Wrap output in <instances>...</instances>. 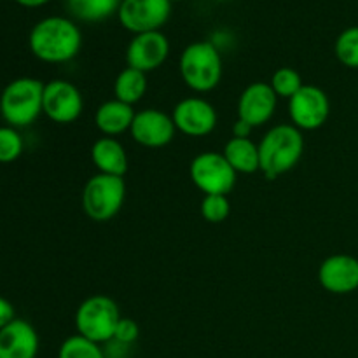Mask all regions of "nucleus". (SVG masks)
I'll use <instances>...</instances> for the list:
<instances>
[{"mask_svg":"<svg viewBox=\"0 0 358 358\" xmlns=\"http://www.w3.org/2000/svg\"><path fill=\"white\" fill-rule=\"evenodd\" d=\"M28 44L35 58L45 63H65L77 56L83 35L69 17L49 16L31 28Z\"/></svg>","mask_w":358,"mask_h":358,"instance_id":"obj_1","label":"nucleus"},{"mask_svg":"<svg viewBox=\"0 0 358 358\" xmlns=\"http://www.w3.org/2000/svg\"><path fill=\"white\" fill-rule=\"evenodd\" d=\"M304 152V138L294 124H278L269 129L259 143L261 170L266 178L275 180L285 175L301 161Z\"/></svg>","mask_w":358,"mask_h":358,"instance_id":"obj_2","label":"nucleus"},{"mask_svg":"<svg viewBox=\"0 0 358 358\" xmlns=\"http://www.w3.org/2000/svg\"><path fill=\"white\" fill-rule=\"evenodd\" d=\"M44 83L34 77H20L3 87L0 94V114L13 128H27L42 114Z\"/></svg>","mask_w":358,"mask_h":358,"instance_id":"obj_3","label":"nucleus"},{"mask_svg":"<svg viewBox=\"0 0 358 358\" xmlns=\"http://www.w3.org/2000/svg\"><path fill=\"white\" fill-rule=\"evenodd\" d=\"M180 77L189 90L208 93L222 79V56L215 44L208 41L192 42L180 56Z\"/></svg>","mask_w":358,"mask_h":358,"instance_id":"obj_4","label":"nucleus"},{"mask_svg":"<svg viewBox=\"0 0 358 358\" xmlns=\"http://www.w3.org/2000/svg\"><path fill=\"white\" fill-rule=\"evenodd\" d=\"M126 199L124 177L96 173L83 189V210L94 222H107L121 212Z\"/></svg>","mask_w":358,"mask_h":358,"instance_id":"obj_5","label":"nucleus"},{"mask_svg":"<svg viewBox=\"0 0 358 358\" xmlns=\"http://www.w3.org/2000/svg\"><path fill=\"white\" fill-rule=\"evenodd\" d=\"M117 303L108 296H91L79 304L76 311L77 334L98 343H108L114 339L115 329L121 320Z\"/></svg>","mask_w":358,"mask_h":358,"instance_id":"obj_6","label":"nucleus"},{"mask_svg":"<svg viewBox=\"0 0 358 358\" xmlns=\"http://www.w3.org/2000/svg\"><path fill=\"white\" fill-rule=\"evenodd\" d=\"M189 175L196 187L206 194H229L236 185V171L231 168L224 154L208 150L192 159Z\"/></svg>","mask_w":358,"mask_h":358,"instance_id":"obj_7","label":"nucleus"},{"mask_svg":"<svg viewBox=\"0 0 358 358\" xmlns=\"http://www.w3.org/2000/svg\"><path fill=\"white\" fill-rule=\"evenodd\" d=\"M84 100L79 87L65 79H52L44 84L42 114L56 124H70L83 114Z\"/></svg>","mask_w":358,"mask_h":358,"instance_id":"obj_8","label":"nucleus"},{"mask_svg":"<svg viewBox=\"0 0 358 358\" xmlns=\"http://www.w3.org/2000/svg\"><path fill=\"white\" fill-rule=\"evenodd\" d=\"M331 114L327 93L313 84H304L289 100V115L301 131H315L322 128Z\"/></svg>","mask_w":358,"mask_h":358,"instance_id":"obj_9","label":"nucleus"},{"mask_svg":"<svg viewBox=\"0 0 358 358\" xmlns=\"http://www.w3.org/2000/svg\"><path fill=\"white\" fill-rule=\"evenodd\" d=\"M171 13V0H122L119 6V21L136 34L159 30Z\"/></svg>","mask_w":358,"mask_h":358,"instance_id":"obj_10","label":"nucleus"},{"mask_svg":"<svg viewBox=\"0 0 358 358\" xmlns=\"http://www.w3.org/2000/svg\"><path fill=\"white\" fill-rule=\"evenodd\" d=\"M170 55V42L159 30L136 34L126 49V63L129 69L147 73L159 69Z\"/></svg>","mask_w":358,"mask_h":358,"instance_id":"obj_11","label":"nucleus"},{"mask_svg":"<svg viewBox=\"0 0 358 358\" xmlns=\"http://www.w3.org/2000/svg\"><path fill=\"white\" fill-rule=\"evenodd\" d=\"M175 131L177 128H175L171 115L159 108H143V110L136 112L131 128H129L131 138L149 149H159V147L168 145L173 140Z\"/></svg>","mask_w":358,"mask_h":358,"instance_id":"obj_12","label":"nucleus"},{"mask_svg":"<svg viewBox=\"0 0 358 358\" xmlns=\"http://www.w3.org/2000/svg\"><path fill=\"white\" fill-rule=\"evenodd\" d=\"M171 119L178 131L199 138V136L210 135L215 129L217 110L208 100L192 96L175 105Z\"/></svg>","mask_w":358,"mask_h":358,"instance_id":"obj_13","label":"nucleus"},{"mask_svg":"<svg viewBox=\"0 0 358 358\" xmlns=\"http://www.w3.org/2000/svg\"><path fill=\"white\" fill-rule=\"evenodd\" d=\"M318 282L327 292L346 296L358 289V259L336 254L325 259L318 269Z\"/></svg>","mask_w":358,"mask_h":358,"instance_id":"obj_14","label":"nucleus"},{"mask_svg":"<svg viewBox=\"0 0 358 358\" xmlns=\"http://www.w3.org/2000/svg\"><path fill=\"white\" fill-rule=\"evenodd\" d=\"M276 103L278 96L269 84L254 83L245 87L238 100V119L250 124L252 128H259L275 115Z\"/></svg>","mask_w":358,"mask_h":358,"instance_id":"obj_15","label":"nucleus"},{"mask_svg":"<svg viewBox=\"0 0 358 358\" xmlns=\"http://www.w3.org/2000/svg\"><path fill=\"white\" fill-rule=\"evenodd\" d=\"M38 334L30 322L14 318L0 331V358H35Z\"/></svg>","mask_w":358,"mask_h":358,"instance_id":"obj_16","label":"nucleus"},{"mask_svg":"<svg viewBox=\"0 0 358 358\" xmlns=\"http://www.w3.org/2000/svg\"><path fill=\"white\" fill-rule=\"evenodd\" d=\"M91 161L98 168V173L124 177L128 171V154L114 136L98 138L91 147Z\"/></svg>","mask_w":358,"mask_h":358,"instance_id":"obj_17","label":"nucleus"},{"mask_svg":"<svg viewBox=\"0 0 358 358\" xmlns=\"http://www.w3.org/2000/svg\"><path fill=\"white\" fill-rule=\"evenodd\" d=\"M135 114L133 105L114 98L98 107L96 114H94V124L103 133V136H117L129 131Z\"/></svg>","mask_w":358,"mask_h":358,"instance_id":"obj_18","label":"nucleus"},{"mask_svg":"<svg viewBox=\"0 0 358 358\" xmlns=\"http://www.w3.org/2000/svg\"><path fill=\"white\" fill-rule=\"evenodd\" d=\"M224 157L236 173H255L261 170L259 145L250 138H233L224 147Z\"/></svg>","mask_w":358,"mask_h":358,"instance_id":"obj_19","label":"nucleus"},{"mask_svg":"<svg viewBox=\"0 0 358 358\" xmlns=\"http://www.w3.org/2000/svg\"><path fill=\"white\" fill-rule=\"evenodd\" d=\"M147 91V73L140 70L129 69L126 66L124 70L117 73L114 80V94L117 100L124 101L128 105L138 103Z\"/></svg>","mask_w":358,"mask_h":358,"instance_id":"obj_20","label":"nucleus"},{"mask_svg":"<svg viewBox=\"0 0 358 358\" xmlns=\"http://www.w3.org/2000/svg\"><path fill=\"white\" fill-rule=\"evenodd\" d=\"M66 2L73 16L93 23V21L107 20L110 14L119 10L122 0H66Z\"/></svg>","mask_w":358,"mask_h":358,"instance_id":"obj_21","label":"nucleus"},{"mask_svg":"<svg viewBox=\"0 0 358 358\" xmlns=\"http://www.w3.org/2000/svg\"><path fill=\"white\" fill-rule=\"evenodd\" d=\"M58 358H107L105 352L98 343L76 334L66 338L62 343L58 352Z\"/></svg>","mask_w":358,"mask_h":358,"instance_id":"obj_22","label":"nucleus"},{"mask_svg":"<svg viewBox=\"0 0 358 358\" xmlns=\"http://www.w3.org/2000/svg\"><path fill=\"white\" fill-rule=\"evenodd\" d=\"M334 51L343 65L358 69V27H350L339 34Z\"/></svg>","mask_w":358,"mask_h":358,"instance_id":"obj_23","label":"nucleus"},{"mask_svg":"<svg viewBox=\"0 0 358 358\" xmlns=\"http://www.w3.org/2000/svg\"><path fill=\"white\" fill-rule=\"evenodd\" d=\"M269 86L273 87L276 96L289 98L290 100V98H292L294 94L304 86V84L297 70L289 69V66H283V69H278L275 73H273Z\"/></svg>","mask_w":358,"mask_h":358,"instance_id":"obj_24","label":"nucleus"},{"mask_svg":"<svg viewBox=\"0 0 358 358\" xmlns=\"http://www.w3.org/2000/svg\"><path fill=\"white\" fill-rule=\"evenodd\" d=\"M23 138L13 126H0V163H13L23 154Z\"/></svg>","mask_w":358,"mask_h":358,"instance_id":"obj_25","label":"nucleus"},{"mask_svg":"<svg viewBox=\"0 0 358 358\" xmlns=\"http://www.w3.org/2000/svg\"><path fill=\"white\" fill-rule=\"evenodd\" d=\"M231 203L227 196L206 194L201 201V215L206 222L220 224L229 217Z\"/></svg>","mask_w":358,"mask_h":358,"instance_id":"obj_26","label":"nucleus"},{"mask_svg":"<svg viewBox=\"0 0 358 358\" xmlns=\"http://www.w3.org/2000/svg\"><path fill=\"white\" fill-rule=\"evenodd\" d=\"M138 334L140 329L135 320H131V318H121L112 341H117L121 345H131V343H135L138 339Z\"/></svg>","mask_w":358,"mask_h":358,"instance_id":"obj_27","label":"nucleus"},{"mask_svg":"<svg viewBox=\"0 0 358 358\" xmlns=\"http://www.w3.org/2000/svg\"><path fill=\"white\" fill-rule=\"evenodd\" d=\"M14 318H16L14 306L6 299V297L0 296V331H2L6 325H9Z\"/></svg>","mask_w":358,"mask_h":358,"instance_id":"obj_28","label":"nucleus"},{"mask_svg":"<svg viewBox=\"0 0 358 358\" xmlns=\"http://www.w3.org/2000/svg\"><path fill=\"white\" fill-rule=\"evenodd\" d=\"M252 126L247 124L245 121H241V119H238L236 122L233 124V136H236V138H248L252 133Z\"/></svg>","mask_w":358,"mask_h":358,"instance_id":"obj_29","label":"nucleus"},{"mask_svg":"<svg viewBox=\"0 0 358 358\" xmlns=\"http://www.w3.org/2000/svg\"><path fill=\"white\" fill-rule=\"evenodd\" d=\"M17 2L28 7H37V6H42V3H45L48 0H17Z\"/></svg>","mask_w":358,"mask_h":358,"instance_id":"obj_30","label":"nucleus"},{"mask_svg":"<svg viewBox=\"0 0 358 358\" xmlns=\"http://www.w3.org/2000/svg\"><path fill=\"white\" fill-rule=\"evenodd\" d=\"M110 358H124V357H110Z\"/></svg>","mask_w":358,"mask_h":358,"instance_id":"obj_31","label":"nucleus"}]
</instances>
